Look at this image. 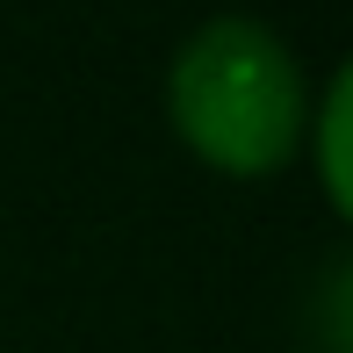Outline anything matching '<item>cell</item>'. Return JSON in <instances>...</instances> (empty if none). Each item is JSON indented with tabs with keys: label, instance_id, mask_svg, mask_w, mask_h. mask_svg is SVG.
<instances>
[{
	"label": "cell",
	"instance_id": "obj_2",
	"mask_svg": "<svg viewBox=\"0 0 353 353\" xmlns=\"http://www.w3.org/2000/svg\"><path fill=\"white\" fill-rule=\"evenodd\" d=\"M346 123H353V72L339 65L325 87V101L310 108V130H317V181H325V202L339 216H353V159H346Z\"/></svg>",
	"mask_w": 353,
	"mask_h": 353
},
{
	"label": "cell",
	"instance_id": "obj_1",
	"mask_svg": "<svg viewBox=\"0 0 353 353\" xmlns=\"http://www.w3.org/2000/svg\"><path fill=\"white\" fill-rule=\"evenodd\" d=\"M166 116L202 166L267 181L310 137V87H303L296 51L267 22L216 14L173 51Z\"/></svg>",
	"mask_w": 353,
	"mask_h": 353
},
{
	"label": "cell",
	"instance_id": "obj_3",
	"mask_svg": "<svg viewBox=\"0 0 353 353\" xmlns=\"http://www.w3.org/2000/svg\"><path fill=\"white\" fill-rule=\"evenodd\" d=\"M346 260L332 267V281H325V353H346Z\"/></svg>",
	"mask_w": 353,
	"mask_h": 353
}]
</instances>
